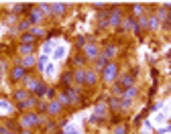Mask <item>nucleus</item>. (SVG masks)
Segmentation results:
<instances>
[{
  "instance_id": "1",
  "label": "nucleus",
  "mask_w": 171,
  "mask_h": 134,
  "mask_svg": "<svg viewBox=\"0 0 171 134\" xmlns=\"http://www.w3.org/2000/svg\"><path fill=\"white\" fill-rule=\"evenodd\" d=\"M114 73H116V67H114V65H110V67L106 69V79H112V77H114Z\"/></svg>"
},
{
  "instance_id": "4",
  "label": "nucleus",
  "mask_w": 171,
  "mask_h": 134,
  "mask_svg": "<svg viewBox=\"0 0 171 134\" xmlns=\"http://www.w3.org/2000/svg\"><path fill=\"white\" fill-rule=\"evenodd\" d=\"M33 61H35V57H24V61H23V63H24V65H31Z\"/></svg>"
},
{
  "instance_id": "2",
  "label": "nucleus",
  "mask_w": 171,
  "mask_h": 134,
  "mask_svg": "<svg viewBox=\"0 0 171 134\" xmlns=\"http://www.w3.org/2000/svg\"><path fill=\"white\" fill-rule=\"evenodd\" d=\"M31 122H35V116H24L23 118V126H31Z\"/></svg>"
},
{
  "instance_id": "5",
  "label": "nucleus",
  "mask_w": 171,
  "mask_h": 134,
  "mask_svg": "<svg viewBox=\"0 0 171 134\" xmlns=\"http://www.w3.org/2000/svg\"><path fill=\"white\" fill-rule=\"evenodd\" d=\"M19 29H20V31H27V29H29V23H20Z\"/></svg>"
},
{
  "instance_id": "3",
  "label": "nucleus",
  "mask_w": 171,
  "mask_h": 134,
  "mask_svg": "<svg viewBox=\"0 0 171 134\" xmlns=\"http://www.w3.org/2000/svg\"><path fill=\"white\" fill-rule=\"evenodd\" d=\"M12 77H15V79H20V77H23V69H12Z\"/></svg>"
}]
</instances>
